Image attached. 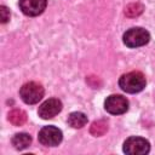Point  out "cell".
<instances>
[{
  "instance_id": "obj_13",
  "label": "cell",
  "mask_w": 155,
  "mask_h": 155,
  "mask_svg": "<svg viewBox=\"0 0 155 155\" xmlns=\"http://www.w3.org/2000/svg\"><path fill=\"white\" fill-rule=\"evenodd\" d=\"M143 12V5L139 2H133V4H128L125 7V13L128 17H137Z\"/></svg>"
},
{
  "instance_id": "obj_8",
  "label": "cell",
  "mask_w": 155,
  "mask_h": 155,
  "mask_svg": "<svg viewBox=\"0 0 155 155\" xmlns=\"http://www.w3.org/2000/svg\"><path fill=\"white\" fill-rule=\"evenodd\" d=\"M47 0H19V8L27 16H39L46 8Z\"/></svg>"
},
{
  "instance_id": "obj_9",
  "label": "cell",
  "mask_w": 155,
  "mask_h": 155,
  "mask_svg": "<svg viewBox=\"0 0 155 155\" xmlns=\"http://www.w3.org/2000/svg\"><path fill=\"white\" fill-rule=\"evenodd\" d=\"M68 124L73 128H81L87 124V116L81 111H74L68 116Z\"/></svg>"
},
{
  "instance_id": "obj_14",
  "label": "cell",
  "mask_w": 155,
  "mask_h": 155,
  "mask_svg": "<svg viewBox=\"0 0 155 155\" xmlns=\"http://www.w3.org/2000/svg\"><path fill=\"white\" fill-rule=\"evenodd\" d=\"M10 19V11L6 6H0V22L6 23Z\"/></svg>"
},
{
  "instance_id": "obj_6",
  "label": "cell",
  "mask_w": 155,
  "mask_h": 155,
  "mask_svg": "<svg viewBox=\"0 0 155 155\" xmlns=\"http://www.w3.org/2000/svg\"><path fill=\"white\" fill-rule=\"evenodd\" d=\"M104 108L108 113L113 115L124 114L128 109V101L120 94H111L107 97L104 102Z\"/></svg>"
},
{
  "instance_id": "obj_4",
  "label": "cell",
  "mask_w": 155,
  "mask_h": 155,
  "mask_svg": "<svg viewBox=\"0 0 155 155\" xmlns=\"http://www.w3.org/2000/svg\"><path fill=\"white\" fill-rule=\"evenodd\" d=\"M150 150L149 142L142 137H130L124 143V151L128 155H144Z\"/></svg>"
},
{
  "instance_id": "obj_5",
  "label": "cell",
  "mask_w": 155,
  "mask_h": 155,
  "mask_svg": "<svg viewBox=\"0 0 155 155\" xmlns=\"http://www.w3.org/2000/svg\"><path fill=\"white\" fill-rule=\"evenodd\" d=\"M39 142L46 147H56L62 142V131L54 126H45L39 132Z\"/></svg>"
},
{
  "instance_id": "obj_2",
  "label": "cell",
  "mask_w": 155,
  "mask_h": 155,
  "mask_svg": "<svg viewBox=\"0 0 155 155\" xmlns=\"http://www.w3.org/2000/svg\"><path fill=\"white\" fill-rule=\"evenodd\" d=\"M44 87L35 82V81H30L24 84L21 90H19V96L22 98V101L27 104H35L39 101L42 99L44 97Z\"/></svg>"
},
{
  "instance_id": "obj_1",
  "label": "cell",
  "mask_w": 155,
  "mask_h": 155,
  "mask_svg": "<svg viewBox=\"0 0 155 155\" xmlns=\"http://www.w3.org/2000/svg\"><path fill=\"white\" fill-rule=\"evenodd\" d=\"M145 76L140 71H130L124 74L119 80V86L127 93L140 92L145 87Z\"/></svg>"
},
{
  "instance_id": "obj_11",
  "label": "cell",
  "mask_w": 155,
  "mask_h": 155,
  "mask_svg": "<svg viewBox=\"0 0 155 155\" xmlns=\"http://www.w3.org/2000/svg\"><path fill=\"white\" fill-rule=\"evenodd\" d=\"M8 121L15 126H22L27 121V114L21 109H13L8 113Z\"/></svg>"
},
{
  "instance_id": "obj_12",
  "label": "cell",
  "mask_w": 155,
  "mask_h": 155,
  "mask_svg": "<svg viewBox=\"0 0 155 155\" xmlns=\"http://www.w3.org/2000/svg\"><path fill=\"white\" fill-rule=\"evenodd\" d=\"M108 131V124L104 120H97L94 122H92L91 127H90V132L91 134H93L94 137H101L103 136L105 132Z\"/></svg>"
},
{
  "instance_id": "obj_7",
  "label": "cell",
  "mask_w": 155,
  "mask_h": 155,
  "mask_svg": "<svg viewBox=\"0 0 155 155\" xmlns=\"http://www.w3.org/2000/svg\"><path fill=\"white\" fill-rule=\"evenodd\" d=\"M62 110V102L57 98H50L45 101L40 107H39V116L44 120H48L54 117L58 113Z\"/></svg>"
},
{
  "instance_id": "obj_10",
  "label": "cell",
  "mask_w": 155,
  "mask_h": 155,
  "mask_svg": "<svg viewBox=\"0 0 155 155\" xmlns=\"http://www.w3.org/2000/svg\"><path fill=\"white\" fill-rule=\"evenodd\" d=\"M30 143H31V137L28 133H17L12 137V145L18 150H23L28 148Z\"/></svg>"
},
{
  "instance_id": "obj_3",
  "label": "cell",
  "mask_w": 155,
  "mask_h": 155,
  "mask_svg": "<svg viewBox=\"0 0 155 155\" xmlns=\"http://www.w3.org/2000/svg\"><path fill=\"white\" fill-rule=\"evenodd\" d=\"M149 40L150 35L143 28H131L124 34V44L131 48L144 46L149 42Z\"/></svg>"
}]
</instances>
